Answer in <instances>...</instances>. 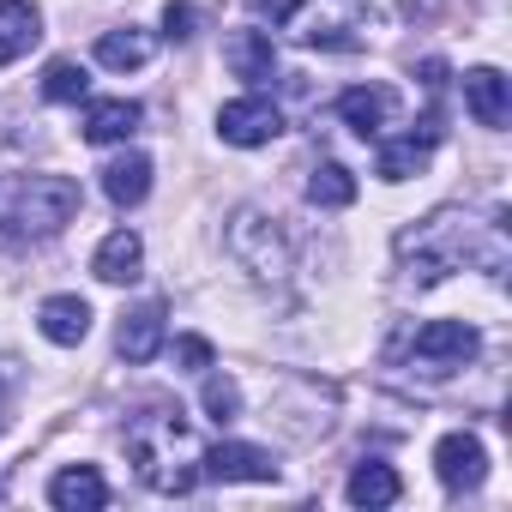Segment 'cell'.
Listing matches in <instances>:
<instances>
[{
  "label": "cell",
  "instance_id": "7",
  "mask_svg": "<svg viewBox=\"0 0 512 512\" xmlns=\"http://www.w3.org/2000/svg\"><path fill=\"white\" fill-rule=\"evenodd\" d=\"M199 476H211V482H278V458L266 446H247V440H217L211 452H199Z\"/></svg>",
  "mask_w": 512,
  "mask_h": 512
},
{
  "label": "cell",
  "instance_id": "4",
  "mask_svg": "<svg viewBox=\"0 0 512 512\" xmlns=\"http://www.w3.org/2000/svg\"><path fill=\"white\" fill-rule=\"evenodd\" d=\"M79 205H85V193H79L73 175H19L13 193H7V205H0V217H7L13 235L49 241V235H61L79 217Z\"/></svg>",
  "mask_w": 512,
  "mask_h": 512
},
{
  "label": "cell",
  "instance_id": "2",
  "mask_svg": "<svg viewBox=\"0 0 512 512\" xmlns=\"http://www.w3.org/2000/svg\"><path fill=\"white\" fill-rule=\"evenodd\" d=\"M127 458L133 476L157 494H187L199 482V440L181 416V404H145L127 422Z\"/></svg>",
  "mask_w": 512,
  "mask_h": 512
},
{
  "label": "cell",
  "instance_id": "1",
  "mask_svg": "<svg viewBox=\"0 0 512 512\" xmlns=\"http://www.w3.org/2000/svg\"><path fill=\"white\" fill-rule=\"evenodd\" d=\"M398 260H404V278L416 290H434L464 266H482L488 278H506V241H500L494 223H476L464 211H434V217H422L416 229L398 235Z\"/></svg>",
  "mask_w": 512,
  "mask_h": 512
},
{
  "label": "cell",
  "instance_id": "12",
  "mask_svg": "<svg viewBox=\"0 0 512 512\" xmlns=\"http://www.w3.org/2000/svg\"><path fill=\"white\" fill-rule=\"evenodd\" d=\"M464 109L482 121V127H506L512 121V85H506V73L500 67H470L464 73Z\"/></svg>",
  "mask_w": 512,
  "mask_h": 512
},
{
  "label": "cell",
  "instance_id": "23",
  "mask_svg": "<svg viewBox=\"0 0 512 512\" xmlns=\"http://www.w3.org/2000/svg\"><path fill=\"white\" fill-rule=\"evenodd\" d=\"M85 91H91V73L79 61H49L43 67V97L49 103H79Z\"/></svg>",
  "mask_w": 512,
  "mask_h": 512
},
{
  "label": "cell",
  "instance_id": "19",
  "mask_svg": "<svg viewBox=\"0 0 512 512\" xmlns=\"http://www.w3.org/2000/svg\"><path fill=\"white\" fill-rule=\"evenodd\" d=\"M151 55H157V37L139 25H115L97 37V67H109V73H139Z\"/></svg>",
  "mask_w": 512,
  "mask_h": 512
},
{
  "label": "cell",
  "instance_id": "3",
  "mask_svg": "<svg viewBox=\"0 0 512 512\" xmlns=\"http://www.w3.org/2000/svg\"><path fill=\"white\" fill-rule=\"evenodd\" d=\"M223 241H229V260H235L253 284H260V290H284V284H290L296 253H290L284 223H278L266 205H241V211L229 217Z\"/></svg>",
  "mask_w": 512,
  "mask_h": 512
},
{
  "label": "cell",
  "instance_id": "22",
  "mask_svg": "<svg viewBox=\"0 0 512 512\" xmlns=\"http://www.w3.org/2000/svg\"><path fill=\"white\" fill-rule=\"evenodd\" d=\"M308 205H320V211H344V205H356V175L344 169V163H314V175H308Z\"/></svg>",
  "mask_w": 512,
  "mask_h": 512
},
{
  "label": "cell",
  "instance_id": "27",
  "mask_svg": "<svg viewBox=\"0 0 512 512\" xmlns=\"http://www.w3.org/2000/svg\"><path fill=\"white\" fill-rule=\"evenodd\" d=\"M247 13H253V19L284 25V19H296V13H302V0H247Z\"/></svg>",
  "mask_w": 512,
  "mask_h": 512
},
{
  "label": "cell",
  "instance_id": "14",
  "mask_svg": "<svg viewBox=\"0 0 512 512\" xmlns=\"http://www.w3.org/2000/svg\"><path fill=\"white\" fill-rule=\"evenodd\" d=\"M139 121H145V109L133 97H97L85 109V139L91 145H127L139 133Z\"/></svg>",
  "mask_w": 512,
  "mask_h": 512
},
{
  "label": "cell",
  "instance_id": "13",
  "mask_svg": "<svg viewBox=\"0 0 512 512\" xmlns=\"http://www.w3.org/2000/svg\"><path fill=\"white\" fill-rule=\"evenodd\" d=\"M49 506H55V512H103V506H109L103 470H97V464H67V470H55Z\"/></svg>",
  "mask_w": 512,
  "mask_h": 512
},
{
  "label": "cell",
  "instance_id": "24",
  "mask_svg": "<svg viewBox=\"0 0 512 512\" xmlns=\"http://www.w3.org/2000/svg\"><path fill=\"white\" fill-rule=\"evenodd\" d=\"M199 404H205V416H211V422H235V416H241V386H235L229 374H205Z\"/></svg>",
  "mask_w": 512,
  "mask_h": 512
},
{
  "label": "cell",
  "instance_id": "20",
  "mask_svg": "<svg viewBox=\"0 0 512 512\" xmlns=\"http://www.w3.org/2000/svg\"><path fill=\"white\" fill-rule=\"evenodd\" d=\"M103 193H109L115 205H139V199L151 193V157H145V151L109 157V163H103Z\"/></svg>",
  "mask_w": 512,
  "mask_h": 512
},
{
  "label": "cell",
  "instance_id": "18",
  "mask_svg": "<svg viewBox=\"0 0 512 512\" xmlns=\"http://www.w3.org/2000/svg\"><path fill=\"white\" fill-rule=\"evenodd\" d=\"M91 272H97L103 284H133V278L145 272V241H139L133 229L103 235V247L91 253Z\"/></svg>",
  "mask_w": 512,
  "mask_h": 512
},
{
  "label": "cell",
  "instance_id": "15",
  "mask_svg": "<svg viewBox=\"0 0 512 512\" xmlns=\"http://www.w3.org/2000/svg\"><path fill=\"white\" fill-rule=\"evenodd\" d=\"M37 43H43V13L31 0H0V67L25 61Z\"/></svg>",
  "mask_w": 512,
  "mask_h": 512
},
{
  "label": "cell",
  "instance_id": "8",
  "mask_svg": "<svg viewBox=\"0 0 512 512\" xmlns=\"http://www.w3.org/2000/svg\"><path fill=\"white\" fill-rule=\"evenodd\" d=\"M338 115H344L350 133L386 139V133L398 127V91H392V85H350V91L338 97Z\"/></svg>",
  "mask_w": 512,
  "mask_h": 512
},
{
  "label": "cell",
  "instance_id": "25",
  "mask_svg": "<svg viewBox=\"0 0 512 512\" xmlns=\"http://www.w3.org/2000/svg\"><path fill=\"white\" fill-rule=\"evenodd\" d=\"M193 25H199V13L187 7V0H169V13H163V37H169V43H187V37H193Z\"/></svg>",
  "mask_w": 512,
  "mask_h": 512
},
{
  "label": "cell",
  "instance_id": "17",
  "mask_svg": "<svg viewBox=\"0 0 512 512\" xmlns=\"http://www.w3.org/2000/svg\"><path fill=\"white\" fill-rule=\"evenodd\" d=\"M115 350H121V362H151L157 350H163V308L157 302H145V308H133V314H121V326H115Z\"/></svg>",
  "mask_w": 512,
  "mask_h": 512
},
{
  "label": "cell",
  "instance_id": "9",
  "mask_svg": "<svg viewBox=\"0 0 512 512\" xmlns=\"http://www.w3.org/2000/svg\"><path fill=\"white\" fill-rule=\"evenodd\" d=\"M434 476L452 488V494H476L482 488V476H488V452H482V440L476 434H440V446H434Z\"/></svg>",
  "mask_w": 512,
  "mask_h": 512
},
{
  "label": "cell",
  "instance_id": "5",
  "mask_svg": "<svg viewBox=\"0 0 512 512\" xmlns=\"http://www.w3.org/2000/svg\"><path fill=\"white\" fill-rule=\"evenodd\" d=\"M476 356H482V332L464 326V320H428V326H416V338H410V368L428 374V380L458 374V368H470Z\"/></svg>",
  "mask_w": 512,
  "mask_h": 512
},
{
  "label": "cell",
  "instance_id": "11",
  "mask_svg": "<svg viewBox=\"0 0 512 512\" xmlns=\"http://www.w3.org/2000/svg\"><path fill=\"white\" fill-rule=\"evenodd\" d=\"M374 145H380V157H374L380 181H410V175H422V169H428V157H434V145H440V127H434V115H428V121H422V133L374 139Z\"/></svg>",
  "mask_w": 512,
  "mask_h": 512
},
{
  "label": "cell",
  "instance_id": "26",
  "mask_svg": "<svg viewBox=\"0 0 512 512\" xmlns=\"http://www.w3.org/2000/svg\"><path fill=\"white\" fill-rule=\"evenodd\" d=\"M175 362L193 368V374H205V368H211V344H205V338H175Z\"/></svg>",
  "mask_w": 512,
  "mask_h": 512
},
{
  "label": "cell",
  "instance_id": "16",
  "mask_svg": "<svg viewBox=\"0 0 512 512\" xmlns=\"http://www.w3.org/2000/svg\"><path fill=\"white\" fill-rule=\"evenodd\" d=\"M37 326H43L49 344L73 350V344L91 338V302H85V296H49V302L37 308Z\"/></svg>",
  "mask_w": 512,
  "mask_h": 512
},
{
  "label": "cell",
  "instance_id": "10",
  "mask_svg": "<svg viewBox=\"0 0 512 512\" xmlns=\"http://www.w3.org/2000/svg\"><path fill=\"white\" fill-rule=\"evenodd\" d=\"M223 61H229V73L241 79V85H272L278 79V43L266 37V31H229L223 37Z\"/></svg>",
  "mask_w": 512,
  "mask_h": 512
},
{
  "label": "cell",
  "instance_id": "6",
  "mask_svg": "<svg viewBox=\"0 0 512 512\" xmlns=\"http://www.w3.org/2000/svg\"><path fill=\"white\" fill-rule=\"evenodd\" d=\"M278 133H284V115H278L272 97H235V103L217 109V139L235 145V151H260Z\"/></svg>",
  "mask_w": 512,
  "mask_h": 512
},
{
  "label": "cell",
  "instance_id": "21",
  "mask_svg": "<svg viewBox=\"0 0 512 512\" xmlns=\"http://www.w3.org/2000/svg\"><path fill=\"white\" fill-rule=\"evenodd\" d=\"M398 494H404L398 470H392V464H374V458H368V464H356V470H350V482H344V500H350V506H368V512L392 506Z\"/></svg>",
  "mask_w": 512,
  "mask_h": 512
}]
</instances>
